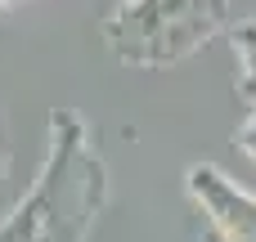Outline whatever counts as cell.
Returning <instances> with one entry per match:
<instances>
[{
  "instance_id": "1",
  "label": "cell",
  "mask_w": 256,
  "mask_h": 242,
  "mask_svg": "<svg viewBox=\"0 0 256 242\" xmlns=\"http://www.w3.org/2000/svg\"><path fill=\"white\" fill-rule=\"evenodd\" d=\"M108 166L72 108L50 112V144L22 202L0 216V242H90L108 207Z\"/></svg>"
},
{
  "instance_id": "2",
  "label": "cell",
  "mask_w": 256,
  "mask_h": 242,
  "mask_svg": "<svg viewBox=\"0 0 256 242\" xmlns=\"http://www.w3.org/2000/svg\"><path fill=\"white\" fill-rule=\"evenodd\" d=\"M230 27V0H122L104 13L99 36L112 63L130 72H162L194 58Z\"/></svg>"
},
{
  "instance_id": "3",
  "label": "cell",
  "mask_w": 256,
  "mask_h": 242,
  "mask_svg": "<svg viewBox=\"0 0 256 242\" xmlns=\"http://www.w3.org/2000/svg\"><path fill=\"white\" fill-rule=\"evenodd\" d=\"M184 193L220 242H256V193L238 189L220 166L194 162L184 171Z\"/></svg>"
},
{
  "instance_id": "4",
  "label": "cell",
  "mask_w": 256,
  "mask_h": 242,
  "mask_svg": "<svg viewBox=\"0 0 256 242\" xmlns=\"http://www.w3.org/2000/svg\"><path fill=\"white\" fill-rule=\"evenodd\" d=\"M230 49H234V85L256 108V18L230 22Z\"/></svg>"
},
{
  "instance_id": "5",
  "label": "cell",
  "mask_w": 256,
  "mask_h": 242,
  "mask_svg": "<svg viewBox=\"0 0 256 242\" xmlns=\"http://www.w3.org/2000/svg\"><path fill=\"white\" fill-rule=\"evenodd\" d=\"M234 144H238V153H243V157H248V162L256 166V108L248 112V121L234 130Z\"/></svg>"
},
{
  "instance_id": "6",
  "label": "cell",
  "mask_w": 256,
  "mask_h": 242,
  "mask_svg": "<svg viewBox=\"0 0 256 242\" xmlns=\"http://www.w3.org/2000/svg\"><path fill=\"white\" fill-rule=\"evenodd\" d=\"M189 242H220V238H216V234H212V229H207V225L198 220V225L189 229Z\"/></svg>"
},
{
  "instance_id": "7",
  "label": "cell",
  "mask_w": 256,
  "mask_h": 242,
  "mask_svg": "<svg viewBox=\"0 0 256 242\" xmlns=\"http://www.w3.org/2000/svg\"><path fill=\"white\" fill-rule=\"evenodd\" d=\"M4 4H9V0H4Z\"/></svg>"
}]
</instances>
